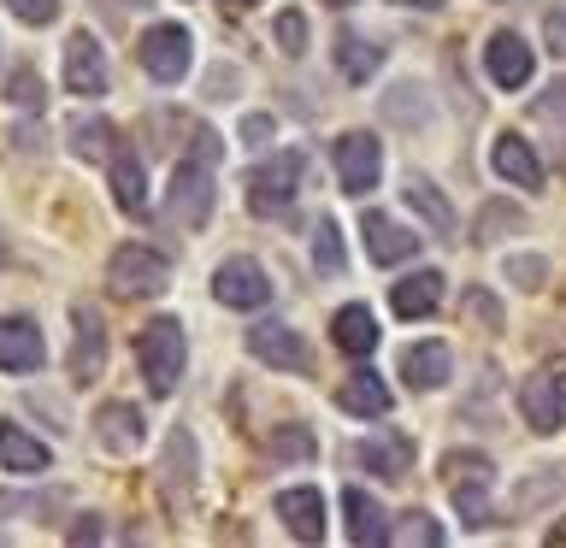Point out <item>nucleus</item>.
Masks as SVG:
<instances>
[{"instance_id": "obj_1", "label": "nucleus", "mask_w": 566, "mask_h": 548, "mask_svg": "<svg viewBox=\"0 0 566 548\" xmlns=\"http://www.w3.org/2000/svg\"><path fill=\"white\" fill-rule=\"evenodd\" d=\"M212 159H219V136L212 130H195V159H184L171 177V224H189L201 230L212 219Z\"/></svg>"}, {"instance_id": "obj_2", "label": "nucleus", "mask_w": 566, "mask_h": 548, "mask_svg": "<svg viewBox=\"0 0 566 548\" xmlns=\"http://www.w3.org/2000/svg\"><path fill=\"white\" fill-rule=\"evenodd\" d=\"M184 360H189V342H184V325H177V318H154V325L136 336V366H142V378H148L154 396H171L177 378H184Z\"/></svg>"}, {"instance_id": "obj_3", "label": "nucleus", "mask_w": 566, "mask_h": 548, "mask_svg": "<svg viewBox=\"0 0 566 548\" xmlns=\"http://www.w3.org/2000/svg\"><path fill=\"white\" fill-rule=\"evenodd\" d=\"M106 283H113V295L124 301H142V295H159L171 283V260L159 254V247H142V242H124L113 265H106Z\"/></svg>"}, {"instance_id": "obj_4", "label": "nucleus", "mask_w": 566, "mask_h": 548, "mask_svg": "<svg viewBox=\"0 0 566 548\" xmlns=\"http://www.w3.org/2000/svg\"><path fill=\"white\" fill-rule=\"evenodd\" d=\"M295 189H301V154H277L248 177V207H254L260 219H277V212H290Z\"/></svg>"}, {"instance_id": "obj_5", "label": "nucleus", "mask_w": 566, "mask_h": 548, "mask_svg": "<svg viewBox=\"0 0 566 548\" xmlns=\"http://www.w3.org/2000/svg\"><path fill=\"white\" fill-rule=\"evenodd\" d=\"M189 60H195V42L184 24H154L142 35V71H148L154 83H177L189 77Z\"/></svg>"}, {"instance_id": "obj_6", "label": "nucleus", "mask_w": 566, "mask_h": 548, "mask_svg": "<svg viewBox=\"0 0 566 548\" xmlns=\"http://www.w3.org/2000/svg\"><path fill=\"white\" fill-rule=\"evenodd\" d=\"M384 171V148L371 130H348L336 136V177H343V194H371Z\"/></svg>"}, {"instance_id": "obj_7", "label": "nucleus", "mask_w": 566, "mask_h": 548, "mask_svg": "<svg viewBox=\"0 0 566 548\" xmlns=\"http://www.w3.org/2000/svg\"><path fill=\"white\" fill-rule=\"evenodd\" d=\"M212 295H219L224 307H237V313H254V307L272 301V277L260 272V260L237 254V260H224L219 272H212Z\"/></svg>"}, {"instance_id": "obj_8", "label": "nucleus", "mask_w": 566, "mask_h": 548, "mask_svg": "<svg viewBox=\"0 0 566 548\" xmlns=\"http://www.w3.org/2000/svg\"><path fill=\"white\" fill-rule=\"evenodd\" d=\"M520 407H525V424L537 436H555L566 424V378H555V371H537V378L520 383Z\"/></svg>"}, {"instance_id": "obj_9", "label": "nucleus", "mask_w": 566, "mask_h": 548, "mask_svg": "<svg viewBox=\"0 0 566 548\" xmlns=\"http://www.w3.org/2000/svg\"><path fill=\"white\" fill-rule=\"evenodd\" d=\"M65 88L71 95H106V53H101V42L88 30H77L65 42Z\"/></svg>"}, {"instance_id": "obj_10", "label": "nucleus", "mask_w": 566, "mask_h": 548, "mask_svg": "<svg viewBox=\"0 0 566 548\" xmlns=\"http://www.w3.org/2000/svg\"><path fill=\"white\" fill-rule=\"evenodd\" d=\"M484 65H490L495 88H525V83H531V71H537V53L525 48V35L502 30V35H490V48H484Z\"/></svg>"}, {"instance_id": "obj_11", "label": "nucleus", "mask_w": 566, "mask_h": 548, "mask_svg": "<svg viewBox=\"0 0 566 548\" xmlns=\"http://www.w3.org/2000/svg\"><path fill=\"white\" fill-rule=\"evenodd\" d=\"M248 354L272 371H307V342L290 325H254L248 330Z\"/></svg>"}, {"instance_id": "obj_12", "label": "nucleus", "mask_w": 566, "mask_h": 548, "mask_svg": "<svg viewBox=\"0 0 566 548\" xmlns=\"http://www.w3.org/2000/svg\"><path fill=\"white\" fill-rule=\"evenodd\" d=\"M142 407H130V401H106L101 413H95V442L101 449H113V454H130V449H142Z\"/></svg>"}, {"instance_id": "obj_13", "label": "nucleus", "mask_w": 566, "mask_h": 548, "mask_svg": "<svg viewBox=\"0 0 566 548\" xmlns=\"http://www.w3.org/2000/svg\"><path fill=\"white\" fill-rule=\"evenodd\" d=\"M48 360L42 330L30 318H0V371H35Z\"/></svg>"}, {"instance_id": "obj_14", "label": "nucleus", "mask_w": 566, "mask_h": 548, "mask_svg": "<svg viewBox=\"0 0 566 548\" xmlns=\"http://www.w3.org/2000/svg\"><path fill=\"white\" fill-rule=\"evenodd\" d=\"M366 254L378 260V265H401V260L419 254V236L407 224L384 219V212H366Z\"/></svg>"}, {"instance_id": "obj_15", "label": "nucleus", "mask_w": 566, "mask_h": 548, "mask_svg": "<svg viewBox=\"0 0 566 548\" xmlns=\"http://www.w3.org/2000/svg\"><path fill=\"white\" fill-rule=\"evenodd\" d=\"M277 519L290 525L301 542H318V537H325V495L307 489V484H301V489H283V495H277Z\"/></svg>"}, {"instance_id": "obj_16", "label": "nucleus", "mask_w": 566, "mask_h": 548, "mask_svg": "<svg viewBox=\"0 0 566 548\" xmlns=\"http://www.w3.org/2000/svg\"><path fill=\"white\" fill-rule=\"evenodd\" d=\"M495 177L502 183H513V189H543V159L531 154V141H520V136H495Z\"/></svg>"}, {"instance_id": "obj_17", "label": "nucleus", "mask_w": 566, "mask_h": 548, "mask_svg": "<svg viewBox=\"0 0 566 548\" xmlns=\"http://www.w3.org/2000/svg\"><path fill=\"white\" fill-rule=\"evenodd\" d=\"M389 401L396 396H389V383L378 371H348L343 389H336V407H343V413H360V419H384Z\"/></svg>"}, {"instance_id": "obj_18", "label": "nucleus", "mask_w": 566, "mask_h": 548, "mask_svg": "<svg viewBox=\"0 0 566 548\" xmlns=\"http://www.w3.org/2000/svg\"><path fill=\"white\" fill-rule=\"evenodd\" d=\"M71 325H77V342H71V378L88 383L101 371V360H106V330H101V318L88 307H71Z\"/></svg>"}, {"instance_id": "obj_19", "label": "nucleus", "mask_w": 566, "mask_h": 548, "mask_svg": "<svg viewBox=\"0 0 566 548\" xmlns=\"http://www.w3.org/2000/svg\"><path fill=\"white\" fill-rule=\"evenodd\" d=\"M0 466L18 472V477H35V472L53 466V454H48V442H35L24 431V424H0Z\"/></svg>"}, {"instance_id": "obj_20", "label": "nucleus", "mask_w": 566, "mask_h": 548, "mask_svg": "<svg viewBox=\"0 0 566 548\" xmlns=\"http://www.w3.org/2000/svg\"><path fill=\"white\" fill-rule=\"evenodd\" d=\"M354 466H378V477H407V466H413V449H407V436L378 431V436L354 442Z\"/></svg>"}, {"instance_id": "obj_21", "label": "nucleus", "mask_w": 566, "mask_h": 548, "mask_svg": "<svg viewBox=\"0 0 566 548\" xmlns=\"http://www.w3.org/2000/svg\"><path fill=\"white\" fill-rule=\"evenodd\" d=\"M389 307H396L401 318H431L442 307V272H413L401 277L396 289H389Z\"/></svg>"}, {"instance_id": "obj_22", "label": "nucleus", "mask_w": 566, "mask_h": 548, "mask_svg": "<svg viewBox=\"0 0 566 548\" xmlns=\"http://www.w3.org/2000/svg\"><path fill=\"white\" fill-rule=\"evenodd\" d=\"M449 366L454 360H449V348H442V342H413L401 354V378L413 389H442V383H449Z\"/></svg>"}, {"instance_id": "obj_23", "label": "nucleus", "mask_w": 566, "mask_h": 548, "mask_svg": "<svg viewBox=\"0 0 566 548\" xmlns=\"http://www.w3.org/2000/svg\"><path fill=\"white\" fill-rule=\"evenodd\" d=\"M331 336H336V348H343V354L366 360V354L378 348V318H371L360 301H354V307H343V313L331 318Z\"/></svg>"}, {"instance_id": "obj_24", "label": "nucleus", "mask_w": 566, "mask_h": 548, "mask_svg": "<svg viewBox=\"0 0 566 548\" xmlns=\"http://www.w3.org/2000/svg\"><path fill=\"white\" fill-rule=\"evenodd\" d=\"M113 201L130 212H148V177H142V159L130 148H113Z\"/></svg>"}, {"instance_id": "obj_25", "label": "nucleus", "mask_w": 566, "mask_h": 548, "mask_svg": "<svg viewBox=\"0 0 566 548\" xmlns=\"http://www.w3.org/2000/svg\"><path fill=\"white\" fill-rule=\"evenodd\" d=\"M343 513H348V537L371 548V542H384L389 537V525H384V507L371 502L366 489H343Z\"/></svg>"}, {"instance_id": "obj_26", "label": "nucleus", "mask_w": 566, "mask_h": 548, "mask_svg": "<svg viewBox=\"0 0 566 548\" xmlns=\"http://www.w3.org/2000/svg\"><path fill=\"white\" fill-rule=\"evenodd\" d=\"M71 148H77L83 159H113L118 130L101 113H77V118H71Z\"/></svg>"}, {"instance_id": "obj_27", "label": "nucleus", "mask_w": 566, "mask_h": 548, "mask_svg": "<svg viewBox=\"0 0 566 548\" xmlns=\"http://www.w3.org/2000/svg\"><path fill=\"white\" fill-rule=\"evenodd\" d=\"M407 207H413L419 219L437 230V236H454V207L442 201V189H437V183H424V177H413V183H407Z\"/></svg>"}, {"instance_id": "obj_28", "label": "nucleus", "mask_w": 566, "mask_h": 548, "mask_svg": "<svg viewBox=\"0 0 566 548\" xmlns=\"http://www.w3.org/2000/svg\"><path fill=\"white\" fill-rule=\"evenodd\" d=\"M336 65H343L348 83H366V77H378L384 48H371L366 35H343V42H336Z\"/></svg>"}, {"instance_id": "obj_29", "label": "nucleus", "mask_w": 566, "mask_h": 548, "mask_svg": "<svg viewBox=\"0 0 566 548\" xmlns=\"http://www.w3.org/2000/svg\"><path fill=\"white\" fill-rule=\"evenodd\" d=\"M454 507L467 525H490V472H472V484L454 477Z\"/></svg>"}, {"instance_id": "obj_30", "label": "nucleus", "mask_w": 566, "mask_h": 548, "mask_svg": "<svg viewBox=\"0 0 566 548\" xmlns=\"http://www.w3.org/2000/svg\"><path fill=\"white\" fill-rule=\"evenodd\" d=\"M396 548H437L442 542V525L431 519V513H401V525H389V537Z\"/></svg>"}, {"instance_id": "obj_31", "label": "nucleus", "mask_w": 566, "mask_h": 548, "mask_svg": "<svg viewBox=\"0 0 566 548\" xmlns=\"http://www.w3.org/2000/svg\"><path fill=\"white\" fill-rule=\"evenodd\" d=\"M313 265H318V272H325V277H336V272H343V265H348V254H343V230H336L331 219L313 230Z\"/></svg>"}, {"instance_id": "obj_32", "label": "nucleus", "mask_w": 566, "mask_h": 548, "mask_svg": "<svg viewBox=\"0 0 566 548\" xmlns=\"http://www.w3.org/2000/svg\"><path fill=\"white\" fill-rule=\"evenodd\" d=\"M513 224H520V207H484V212H478V224H472V242H495Z\"/></svg>"}, {"instance_id": "obj_33", "label": "nucleus", "mask_w": 566, "mask_h": 548, "mask_svg": "<svg viewBox=\"0 0 566 548\" xmlns=\"http://www.w3.org/2000/svg\"><path fill=\"white\" fill-rule=\"evenodd\" d=\"M507 277L520 283V289H543L548 260H543V254H513V260H507Z\"/></svg>"}, {"instance_id": "obj_34", "label": "nucleus", "mask_w": 566, "mask_h": 548, "mask_svg": "<svg viewBox=\"0 0 566 548\" xmlns=\"http://www.w3.org/2000/svg\"><path fill=\"white\" fill-rule=\"evenodd\" d=\"M189 449H195V442H189L184 431H171V449H166V484H171V495L184 489V477H189V484H195V466L184 472V454H189Z\"/></svg>"}, {"instance_id": "obj_35", "label": "nucleus", "mask_w": 566, "mask_h": 548, "mask_svg": "<svg viewBox=\"0 0 566 548\" xmlns=\"http://www.w3.org/2000/svg\"><path fill=\"white\" fill-rule=\"evenodd\" d=\"M484 325V330H502V307H495V295L490 289H467V325Z\"/></svg>"}, {"instance_id": "obj_36", "label": "nucleus", "mask_w": 566, "mask_h": 548, "mask_svg": "<svg viewBox=\"0 0 566 548\" xmlns=\"http://www.w3.org/2000/svg\"><path fill=\"white\" fill-rule=\"evenodd\" d=\"M7 12L18 24H53V18H60V0H7Z\"/></svg>"}, {"instance_id": "obj_37", "label": "nucleus", "mask_w": 566, "mask_h": 548, "mask_svg": "<svg viewBox=\"0 0 566 548\" xmlns=\"http://www.w3.org/2000/svg\"><path fill=\"white\" fill-rule=\"evenodd\" d=\"M277 48L283 53H307V18H301V12H283L277 18Z\"/></svg>"}, {"instance_id": "obj_38", "label": "nucleus", "mask_w": 566, "mask_h": 548, "mask_svg": "<svg viewBox=\"0 0 566 548\" xmlns=\"http://www.w3.org/2000/svg\"><path fill=\"white\" fill-rule=\"evenodd\" d=\"M272 454H283V460H307V454H313V436L301 431V424H290V431L272 436Z\"/></svg>"}, {"instance_id": "obj_39", "label": "nucleus", "mask_w": 566, "mask_h": 548, "mask_svg": "<svg viewBox=\"0 0 566 548\" xmlns=\"http://www.w3.org/2000/svg\"><path fill=\"white\" fill-rule=\"evenodd\" d=\"M555 489H566V477H537V484H525L520 495H513V507H520V513H525V507H537V502H543V495H555Z\"/></svg>"}, {"instance_id": "obj_40", "label": "nucleus", "mask_w": 566, "mask_h": 548, "mask_svg": "<svg viewBox=\"0 0 566 548\" xmlns=\"http://www.w3.org/2000/svg\"><path fill=\"white\" fill-rule=\"evenodd\" d=\"M12 101L24 106V113H35V106H42V83H35L30 71H18V77H12Z\"/></svg>"}, {"instance_id": "obj_41", "label": "nucleus", "mask_w": 566, "mask_h": 548, "mask_svg": "<svg viewBox=\"0 0 566 548\" xmlns=\"http://www.w3.org/2000/svg\"><path fill=\"white\" fill-rule=\"evenodd\" d=\"M537 118H566V77L543 88V101H537Z\"/></svg>"}, {"instance_id": "obj_42", "label": "nucleus", "mask_w": 566, "mask_h": 548, "mask_svg": "<svg viewBox=\"0 0 566 548\" xmlns=\"http://www.w3.org/2000/svg\"><path fill=\"white\" fill-rule=\"evenodd\" d=\"M543 35H548V53H560V60H566V7H555L543 18Z\"/></svg>"}, {"instance_id": "obj_43", "label": "nucleus", "mask_w": 566, "mask_h": 548, "mask_svg": "<svg viewBox=\"0 0 566 548\" xmlns=\"http://www.w3.org/2000/svg\"><path fill=\"white\" fill-rule=\"evenodd\" d=\"M242 141H272V118H260V113H254V118L242 124Z\"/></svg>"}, {"instance_id": "obj_44", "label": "nucleus", "mask_w": 566, "mask_h": 548, "mask_svg": "<svg viewBox=\"0 0 566 548\" xmlns=\"http://www.w3.org/2000/svg\"><path fill=\"white\" fill-rule=\"evenodd\" d=\"M71 542H101V519H83V525H71Z\"/></svg>"}, {"instance_id": "obj_45", "label": "nucleus", "mask_w": 566, "mask_h": 548, "mask_svg": "<svg viewBox=\"0 0 566 548\" xmlns=\"http://www.w3.org/2000/svg\"><path fill=\"white\" fill-rule=\"evenodd\" d=\"M396 7H424V12H437L442 0H396Z\"/></svg>"}, {"instance_id": "obj_46", "label": "nucleus", "mask_w": 566, "mask_h": 548, "mask_svg": "<svg viewBox=\"0 0 566 548\" xmlns=\"http://www.w3.org/2000/svg\"><path fill=\"white\" fill-rule=\"evenodd\" d=\"M325 7H348V0H325Z\"/></svg>"}]
</instances>
